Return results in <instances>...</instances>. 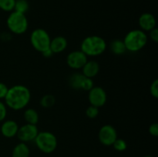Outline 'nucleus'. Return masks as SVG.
I'll return each instance as SVG.
<instances>
[{
    "instance_id": "4",
    "label": "nucleus",
    "mask_w": 158,
    "mask_h": 157,
    "mask_svg": "<svg viewBox=\"0 0 158 157\" xmlns=\"http://www.w3.org/2000/svg\"><path fill=\"white\" fill-rule=\"evenodd\" d=\"M8 29L12 33L21 35L27 31L29 22L26 16V14L12 11L7 18L6 21Z\"/></svg>"
},
{
    "instance_id": "16",
    "label": "nucleus",
    "mask_w": 158,
    "mask_h": 157,
    "mask_svg": "<svg viewBox=\"0 0 158 157\" xmlns=\"http://www.w3.org/2000/svg\"><path fill=\"white\" fill-rule=\"evenodd\" d=\"M30 150L26 143H20L14 147L12 150V157H29Z\"/></svg>"
},
{
    "instance_id": "28",
    "label": "nucleus",
    "mask_w": 158,
    "mask_h": 157,
    "mask_svg": "<svg viewBox=\"0 0 158 157\" xmlns=\"http://www.w3.org/2000/svg\"><path fill=\"white\" fill-rule=\"evenodd\" d=\"M8 89L9 88L6 86V84H4L3 83H0V99H5L6 94H7Z\"/></svg>"
},
{
    "instance_id": "18",
    "label": "nucleus",
    "mask_w": 158,
    "mask_h": 157,
    "mask_svg": "<svg viewBox=\"0 0 158 157\" xmlns=\"http://www.w3.org/2000/svg\"><path fill=\"white\" fill-rule=\"evenodd\" d=\"M24 119L28 124L36 125L40 119V116L35 109L29 108L24 112Z\"/></svg>"
},
{
    "instance_id": "13",
    "label": "nucleus",
    "mask_w": 158,
    "mask_h": 157,
    "mask_svg": "<svg viewBox=\"0 0 158 157\" xmlns=\"http://www.w3.org/2000/svg\"><path fill=\"white\" fill-rule=\"evenodd\" d=\"M19 129L17 123L14 120H6L2 124L1 132L6 138H12L15 136Z\"/></svg>"
},
{
    "instance_id": "11",
    "label": "nucleus",
    "mask_w": 158,
    "mask_h": 157,
    "mask_svg": "<svg viewBox=\"0 0 158 157\" xmlns=\"http://www.w3.org/2000/svg\"><path fill=\"white\" fill-rule=\"evenodd\" d=\"M87 60V56L81 50L73 51L66 57V63L73 69H81Z\"/></svg>"
},
{
    "instance_id": "22",
    "label": "nucleus",
    "mask_w": 158,
    "mask_h": 157,
    "mask_svg": "<svg viewBox=\"0 0 158 157\" xmlns=\"http://www.w3.org/2000/svg\"><path fill=\"white\" fill-rule=\"evenodd\" d=\"M112 146H114L116 150L119 151V152L126 150V149L127 148V144L126 141L122 139H117Z\"/></svg>"
},
{
    "instance_id": "23",
    "label": "nucleus",
    "mask_w": 158,
    "mask_h": 157,
    "mask_svg": "<svg viewBox=\"0 0 158 157\" xmlns=\"http://www.w3.org/2000/svg\"><path fill=\"white\" fill-rule=\"evenodd\" d=\"M99 108L96 107L94 106H89L86 110V115L88 118L89 119H95L99 115Z\"/></svg>"
},
{
    "instance_id": "6",
    "label": "nucleus",
    "mask_w": 158,
    "mask_h": 157,
    "mask_svg": "<svg viewBox=\"0 0 158 157\" xmlns=\"http://www.w3.org/2000/svg\"><path fill=\"white\" fill-rule=\"evenodd\" d=\"M51 38L49 33L43 29H35L30 35V42L36 51L43 52L49 48Z\"/></svg>"
},
{
    "instance_id": "25",
    "label": "nucleus",
    "mask_w": 158,
    "mask_h": 157,
    "mask_svg": "<svg viewBox=\"0 0 158 157\" xmlns=\"http://www.w3.org/2000/svg\"><path fill=\"white\" fill-rule=\"evenodd\" d=\"M6 115H7L6 105L4 103L0 101V122L3 121L6 119Z\"/></svg>"
},
{
    "instance_id": "24",
    "label": "nucleus",
    "mask_w": 158,
    "mask_h": 157,
    "mask_svg": "<svg viewBox=\"0 0 158 157\" xmlns=\"http://www.w3.org/2000/svg\"><path fill=\"white\" fill-rule=\"evenodd\" d=\"M150 92L151 95L155 99L158 98V80L156 78L151 83L150 86Z\"/></svg>"
},
{
    "instance_id": "29",
    "label": "nucleus",
    "mask_w": 158,
    "mask_h": 157,
    "mask_svg": "<svg viewBox=\"0 0 158 157\" xmlns=\"http://www.w3.org/2000/svg\"><path fill=\"white\" fill-rule=\"evenodd\" d=\"M42 54H43V56L46 57V58H49V57L52 56L54 53L52 52V50H51V49L49 48V49H47L46 50L43 51V52H42Z\"/></svg>"
},
{
    "instance_id": "12",
    "label": "nucleus",
    "mask_w": 158,
    "mask_h": 157,
    "mask_svg": "<svg viewBox=\"0 0 158 157\" xmlns=\"http://www.w3.org/2000/svg\"><path fill=\"white\" fill-rule=\"evenodd\" d=\"M139 26L143 32H150L153 29L156 28V19L154 15L149 12L143 13L140 16L138 20Z\"/></svg>"
},
{
    "instance_id": "26",
    "label": "nucleus",
    "mask_w": 158,
    "mask_h": 157,
    "mask_svg": "<svg viewBox=\"0 0 158 157\" xmlns=\"http://www.w3.org/2000/svg\"><path fill=\"white\" fill-rule=\"evenodd\" d=\"M149 32V35H148V36H149V38H151L154 42L157 43L158 42V29L157 28H154L152 30L150 31Z\"/></svg>"
},
{
    "instance_id": "17",
    "label": "nucleus",
    "mask_w": 158,
    "mask_h": 157,
    "mask_svg": "<svg viewBox=\"0 0 158 157\" xmlns=\"http://www.w3.org/2000/svg\"><path fill=\"white\" fill-rule=\"evenodd\" d=\"M110 49L113 53L117 55H123L127 51L123 41L120 39L113 40L110 45Z\"/></svg>"
},
{
    "instance_id": "15",
    "label": "nucleus",
    "mask_w": 158,
    "mask_h": 157,
    "mask_svg": "<svg viewBox=\"0 0 158 157\" xmlns=\"http://www.w3.org/2000/svg\"><path fill=\"white\" fill-rule=\"evenodd\" d=\"M68 45L67 39L65 37L59 35L51 39L49 49L53 53H60L66 49Z\"/></svg>"
},
{
    "instance_id": "30",
    "label": "nucleus",
    "mask_w": 158,
    "mask_h": 157,
    "mask_svg": "<svg viewBox=\"0 0 158 157\" xmlns=\"http://www.w3.org/2000/svg\"><path fill=\"white\" fill-rule=\"evenodd\" d=\"M143 157H153V156H151V155H145V156Z\"/></svg>"
},
{
    "instance_id": "8",
    "label": "nucleus",
    "mask_w": 158,
    "mask_h": 157,
    "mask_svg": "<svg viewBox=\"0 0 158 157\" xmlns=\"http://www.w3.org/2000/svg\"><path fill=\"white\" fill-rule=\"evenodd\" d=\"M88 99L91 106L97 108L104 106L107 100V95L104 89L100 86H94L88 94Z\"/></svg>"
},
{
    "instance_id": "14",
    "label": "nucleus",
    "mask_w": 158,
    "mask_h": 157,
    "mask_svg": "<svg viewBox=\"0 0 158 157\" xmlns=\"http://www.w3.org/2000/svg\"><path fill=\"white\" fill-rule=\"evenodd\" d=\"M82 74L87 78H92L95 77L100 72V65L94 60H87L86 64L82 68Z\"/></svg>"
},
{
    "instance_id": "2",
    "label": "nucleus",
    "mask_w": 158,
    "mask_h": 157,
    "mask_svg": "<svg viewBox=\"0 0 158 157\" xmlns=\"http://www.w3.org/2000/svg\"><path fill=\"white\" fill-rule=\"evenodd\" d=\"M106 41L99 35H89L82 41L80 50L86 56H98L102 55L106 49Z\"/></svg>"
},
{
    "instance_id": "20",
    "label": "nucleus",
    "mask_w": 158,
    "mask_h": 157,
    "mask_svg": "<svg viewBox=\"0 0 158 157\" xmlns=\"http://www.w3.org/2000/svg\"><path fill=\"white\" fill-rule=\"evenodd\" d=\"M56 103V99L51 94H46L43 95L40 99V105L43 108H51Z\"/></svg>"
},
{
    "instance_id": "19",
    "label": "nucleus",
    "mask_w": 158,
    "mask_h": 157,
    "mask_svg": "<svg viewBox=\"0 0 158 157\" xmlns=\"http://www.w3.org/2000/svg\"><path fill=\"white\" fill-rule=\"evenodd\" d=\"M29 5L27 0H15L14 10L17 12L26 14L29 10Z\"/></svg>"
},
{
    "instance_id": "3",
    "label": "nucleus",
    "mask_w": 158,
    "mask_h": 157,
    "mask_svg": "<svg viewBox=\"0 0 158 157\" xmlns=\"http://www.w3.org/2000/svg\"><path fill=\"white\" fill-rule=\"evenodd\" d=\"M123 41L127 51L136 52L141 50L146 46L148 36L141 29H134L127 32Z\"/></svg>"
},
{
    "instance_id": "27",
    "label": "nucleus",
    "mask_w": 158,
    "mask_h": 157,
    "mask_svg": "<svg viewBox=\"0 0 158 157\" xmlns=\"http://www.w3.org/2000/svg\"><path fill=\"white\" fill-rule=\"evenodd\" d=\"M149 133L153 136H157L158 135V124L154 123L150 126Z\"/></svg>"
},
{
    "instance_id": "5",
    "label": "nucleus",
    "mask_w": 158,
    "mask_h": 157,
    "mask_svg": "<svg viewBox=\"0 0 158 157\" xmlns=\"http://www.w3.org/2000/svg\"><path fill=\"white\" fill-rule=\"evenodd\" d=\"M37 148L44 153H51L57 147V139L53 133L47 131L39 132L34 139Z\"/></svg>"
},
{
    "instance_id": "10",
    "label": "nucleus",
    "mask_w": 158,
    "mask_h": 157,
    "mask_svg": "<svg viewBox=\"0 0 158 157\" xmlns=\"http://www.w3.org/2000/svg\"><path fill=\"white\" fill-rule=\"evenodd\" d=\"M38 133L39 130L36 125L26 123L21 127H19L16 135L22 143H28V142L33 141Z\"/></svg>"
},
{
    "instance_id": "21",
    "label": "nucleus",
    "mask_w": 158,
    "mask_h": 157,
    "mask_svg": "<svg viewBox=\"0 0 158 157\" xmlns=\"http://www.w3.org/2000/svg\"><path fill=\"white\" fill-rule=\"evenodd\" d=\"M15 0H0V9L6 12H12L14 10Z\"/></svg>"
},
{
    "instance_id": "1",
    "label": "nucleus",
    "mask_w": 158,
    "mask_h": 157,
    "mask_svg": "<svg viewBox=\"0 0 158 157\" xmlns=\"http://www.w3.org/2000/svg\"><path fill=\"white\" fill-rule=\"evenodd\" d=\"M4 99L8 107L13 110H21L26 107L30 101V91L26 86L15 85L8 89Z\"/></svg>"
},
{
    "instance_id": "9",
    "label": "nucleus",
    "mask_w": 158,
    "mask_h": 157,
    "mask_svg": "<svg viewBox=\"0 0 158 157\" xmlns=\"http://www.w3.org/2000/svg\"><path fill=\"white\" fill-rule=\"evenodd\" d=\"M98 138L104 146H112L117 139V130L111 125H104L99 130Z\"/></svg>"
},
{
    "instance_id": "7",
    "label": "nucleus",
    "mask_w": 158,
    "mask_h": 157,
    "mask_svg": "<svg viewBox=\"0 0 158 157\" xmlns=\"http://www.w3.org/2000/svg\"><path fill=\"white\" fill-rule=\"evenodd\" d=\"M69 85L71 88L77 90L89 91L94 87L92 78L84 76L82 73H74L69 78Z\"/></svg>"
}]
</instances>
